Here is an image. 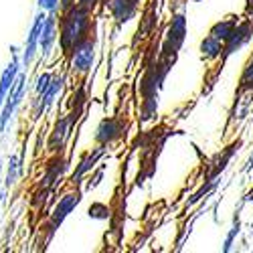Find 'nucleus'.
Returning <instances> with one entry per match:
<instances>
[{
	"label": "nucleus",
	"instance_id": "f3484780",
	"mask_svg": "<svg viewBox=\"0 0 253 253\" xmlns=\"http://www.w3.org/2000/svg\"><path fill=\"white\" fill-rule=\"evenodd\" d=\"M156 108H158V99L156 97H146L144 103H142V122L152 120V116L156 114Z\"/></svg>",
	"mask_w": 253,
	"mask_h": 253
},
{
	"label": "nucleus",
	"instance_id": "f03ea898",
	"mask_svg": "<svg viewBox=\"0 0 253 253\" xmlns=\"http://www.w3.org/2000/svg\"><path fill=\"white\" fill-rule=\"evenodd\" d=\"M184 35H186V18H184V14H176V16L172 18L170 27H168L164 53L176 57V53L180 51V47H182V43H184Z\"/></svg>",
	"mask_w": 253,
	"mask_h": 253
},
{
	"label": "nucleus",
	"instance_id": "4468645a",
	"mask_svg": "<svg viewBox=\"0 0 253 253\" xmlns=\"http://www.w3.org/2000/svg\"><path fill=\"white\" fill-rule=\"evenodd\" d=\"M61 85H63V77H55L51 83H49V87L45 89V95H43V99H41V105H39V112H43L47 105L53 101V97L57 95V91L61 89Z\"/></svg>",
	"mask_w": 253,
	"mask_h": 253
},
{
	"label": "nucleus",
	"instance_id": "aec40b11",
	"mask_svg": "<svg viewBox=\"0 0 253 253\" xmlns=\"http://www.w3.org/2000/svg\"><path fill=\"white\" fill-rule=\"evenodd\" d=\"M89 217L91 219H108L110 217V209L103 203H95L89 207Z\"/></svg>",
	"mask_w": 253,
	"mask_h": 253
},
{
	"label": "nucleus",
	"instance_id": "1a4fd4ad",
	"mask_svg": "<svg viewBox=\"0 0 253 253\" xmlns=\"http://www.w3.org/2000/svg\"><path fill=\"white\" fill-rule=\"evenodd\" d=\"M103 152H105V148H103V144H101V146H97V148H95L93 152H89L85 158H83V160H81V164L77 166L75 174H73V180H75V182H79V178H81L83 174H85V172H89L91 168L97 164V160L103 156Z\"/></svg>",
	"mask_w": 253,
	"mask_h": 253
},
{
	"label": "nucleus",
	"instance_id": "7ed1b4c3",
	"mask_svg": "<svg viewBox=\"0 0 253 253\" xmlns=\"http://www.w3.org/2000/svg\"><path fill=\"white\" fill-rule=\"evenodd\" d=\"M251 37H253V20L247 18V20H243L241 25H237L235 31H233V35H231L225 41V47H223L225 57H229V55H233L235 51L243 49L249 43V41H251Z\"/></svg>",
	"mask_w": 253,
	"mask_h": 253
},
{
	"label": "nucleus",
	"instance_id": "20e7f679",
	"mask_svg": "<svg viewBox=\"0 0 253 253\" xmlns=\"http://www.w3.org/2000/svg\"><path fill=\"white\" fill-rule=\"evenodd\" d=\"M93 55H95V45L93 41H81V43L73 49V59H71V65L75 71L79 73H87L93 65Z\"/></svg>",
	"mask_w": 253,
	"mask_h": 253
},
{
	"label": "nucleus",
	"instance_id": "423d86ee",
	"mask_svg": "<svg viewBox=\"0 0 253 253\" xmlns=\"http://www.w3.org/2000/svg\"><path fill=\"white\" fill-rule=\"evenodd\" d=\"M112 14L120 20V23H128L136 12V2L134 0H110L108 2Z\"/></svg>",
	"mask_w": 253,
	"mask_h": 253
},
{
	"label": "nucleus",
	"instance_id": "ddd939ff",
	"mask_svg": "<svg viewBox=\"0 0 253 253\" xmlns=\"http://www.w3.org/2000/svg\"><path fill=\"white\" fill-rule=\"evenodd\" d=\"M23 83H25V77H20V79H18V83H16V87H14V91L10 93V101L6 103L4 114H2V126L6 124V120L10 118V114H12V110H14V105L18 103L20 95H23Z\"/></svg>",
	"mask_w": 253,
	"mask_h": 253
},
{
	"label": "nucleus",
	"instance_id": "a211bd4d",
	"mask_svg": "<svg viewBox=\"0 0 253 253\" xmlns=\"http://www.w3.org/2000/svg\"><path fill=\"white\" fill-rule=\"evenodd\" d=\"M69 126H71V122H67V120H61L59 124H57V128H55V134H53V146H61L63 144V140L67 138V134H69Z\"/></svg>",
	"mask_w": 253,
	"mask_h": 253
},
{
	"label": "nucleus",
	"instance_id": "b1692460",
	"mask_svg": "<svg viewBox=\"0 0 253 253\" xmlns=\"http://www.w3.org/2000/svg\"><path fill=\"white\" fill-rule=\"evenodd\" d=\"M57 2H59V0H41V6L47 8V10H53L57 6Z\"/></svg>",
	"mask_w": 253,
	"mask_h": 253
},
{
	"label": "nucleus",
	"instance_id": "9d476101",
	"mask_svg": "<svg viewBox=\"0 0 253 253\" xmlns=\"http://www.w3.org/2000/svg\"><path fill=\"white\" fill-rule=\"evenodd\" d=\"M235 27H237V20L235 18H227V20H221V23H217V25H213L211 27V33L209 35H213V37H217L219 41H225L233 35V31H235Z\"/></svg>",
	"mask_w": 253,
	"mask_h": 253
},
{
	"label": "nucleus",
	"instance_id": "f8f14e48",
	"mask_svg": "<svg viewBox=\"0 0 253 253\" xmlns=\"http://www.w3.org/2000/svg\"><path fill=\"white\" fill-rule=\"evenodd\" d=\"M43 14L41 16H37V23H35V27H33V31H31V37H29V45H27V51H25V63H29L31 59H33V55H35V47H37V41H39V37H41V29H43Z\"/></svg>",
	"mask_w": 253,
	"mask_h": 253
},
{
	"label": "nucleus",
	"instance_id": "2eb2a0df",
	"mask_svg": "<svg viewBox=\"0 0 253 253\" xmlns=\"http://www.w3.org/2000/svg\"><path fill=\"white\" fill-rule=\"evenodd\" d=\"M14 73H16V63H12V65L4 71V75H2V81H0V101L4 99V95H6V91L10 89V85H12V79H14Z\"/></svg>",
	"mask_w": 253,
	"mask_h": 253
},
{
	"label": "nucleus",
	"instance_id": "393cba45",
	"mask_svg": "<svg viewBox=\"0 0 253 253\" xmlns=\"http://www.w3.org/2000/svg\"><path fill=\"white\" fill-rule=\"evenodd\" d=\"M253 168V152H251V156H249V162H247V166H245V170H251Z\"/></svg>",
	"mask_w": 253,
	"mask_h": 253
},
{
	"label": "nucleus",
	"instance_id": "9b49d317",
	"mask_svg": "<svg viewBox=\"0 0 253 253\" xmlns=\"http://www.w3.org/2000/svg\"><path fill=\"white\" fill-rule=\"evenodd\" d=\"M53 43H55V20L47 18L43 23V29H41V47H43L45 53H49Z\"/></svg>",
	"mask_w": 253,
	"mask_h": 253
},
{
	"label": "nucleus",
	"instance_id": "5701e85b",
	"mask_svg": "<svg viewBox=\"0 0 253 253\" xmlns=\"http://www.w3.org/2000/svg\"><path fill=\"white\" fill-rule=\"evenodd\" d=\"M97 2H99V0H79V6H83L85 10H93Z\"/></svg>",
	"mask_w": 253,
	"mask_h": 253
},
{
	"label": "nucleus",
	"instance_id": "a878e982",
	"mask_svg": "<svg viewBox=\"0 0 253 253\" xmlns=\"http://www.w3.org/2000/svg\"><path fill=\"white\" fill-rule=\"evenodd\" d=\"M245 201H247V203H253V188H251V191L245 195Z\"/></svg>",
	"mask_w": 253,
	"mask_h": 253
},
{
	"label": "nucleus",
	"instance_id": "f257e3e1",
	"mask_svg": "<svg viewBox=\"0 0 253 253\" xmlns=\"http://www.w3.org/2000/svg\"><path fill=\"white\" fill-rule=\"evenodd\" d=\"M89 25V10H85L83 6H77L73 8L65 20H63V31H61V45L65 51L69 49H75L81 39H83V33H85Z\"/></svg>",
	"mask_w": 253,
	"mask_h": 253
},
{
	"label": "nucleus",
	"instance_id": "0eeeda50",
	"mask_svg": "<svg viewBox=\"0 0 253 253\" xmlns=\"http://www.w3.org/2000/svg\"><path fill=\"white\" fill-rule=\"evenodd\" d=\"M79 201H81V197L75 193H71V195H65L61 201H59V205H57V209H55V215H53V225H61L63 223V219H65L71 211L79 205Z\"/></svg>",
	"mask_w": 253,
	"mask_h": 253
},
{
	"label": "nucleus",
	"instance_id": "412c9836",
	"mask_svg": "<svg viewBox=\"0 0 253 253\" xmlns=\"http://www.w3.org/2000/svg\"><path fill=\"white\" fill-rule=\"evenodd\" d=\"M213 186H215V180H207V184H203V186H201V191H199V193H195V195H193V199L188 201V203H191V205H193V203H197V201H199V199H203V195H207Z\"/></svg>",
	"mask_w": 253,
	"mask_h": 253
},
{
	"label": "nucleus",
	"instance_id": "dca6fc26",
	"mask_svg": "<svg viewBox=\"0 0 253 253\" xmlns=\"http://www.w3.org/2000/svg\"><path fill=\"white\" fill-rule=\"evenodd\" d=\"M239 231H241V221H239V217H235L233 227L229 229V233H227V237H225V243H223V251H225V253L231 251V247H233V241H235L237 235H239Z\"/></svg>",
	"mask_w": 253,
	"mask_h": 253
},
{
	"label": "nucleus",
	"instance_id": "bb28decb",
	"mask_svg": "<svg viewBox=\"0 0 253 253\" xmlns=\"http://www.w3.org/2000/svg\"><path fill=\"white\" fill-rule=\"evenodd\" d=\"M193 2H201V0H193Z\"/></svg>",
	"mask_w": 253,
	"mask_h": 253
},
{
	"label": "nucleus",
	"instance_id": "4be33fe9",
	"mask_svg": "<svg viewBox=\"0 0 253 253\" xmlns=\"http://www.w3.org/2000/svg\"><path fill=\"white\" fill-rule=\"evenodd\" d=\"M49 83H51V75H43L39 79V83H37V91L39 93H45V89L49 87Z\"/></svg>",
	"mask_w": 253,
	"mask_h": 253
},
{
	"label": "nucleus",
	"instance_id": "39448f33",
	"mask_svg": "<svg viewBox=\"0 0 253 253\" xmlns=\"http://www.w3.org/2000/svg\"><path fill=\"white\" fill-rule=\"evenodd\" d=\"M124 130H126V126H124L120 120H116V118H108V120H103V122L99 124L95 138H97L99 144L105 146V144H110V142L118 140V138L124 134Z\"/></svg>",
	"mask_w": 253,
	"mask_h": 253
},
{
	"label": "nucleus",
	"instance_id": "6ab92c4d",
	"mask_svg": "<svg viewBox=\"0 0 253 253\" xmlns=\"http://www.w3.org/2000/svg\"><path fill=\"white\" fill-rule=\"evenodd\" d=\"M241 89H253V57L247 61L245 71L241 75Z\"/></svg>",
	"mask_w": 253,
	"mask_h": 253
},
{
	"label": "nucleus",
	"instance_id": "6e6552de",
	"mask_svg": "<svg viewBox=\"0 0 253 253\" xmlns=\"http://www.w3.org/2000/svg\"><path fill=\"white\" fill-rule=\"evenodd\" d=\"M221 53H223V41H219L217 37L209 35V37H205V39L201 41V55H203V59L213 61V59H217Z\"/></svg>",
	"mask_w": 253,
	"mask_h": 253
}]
</instances>
